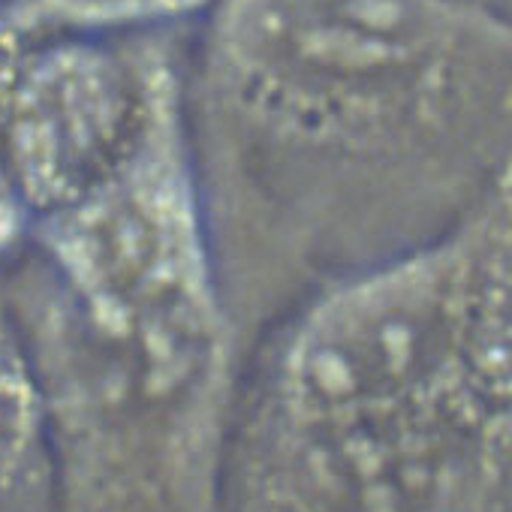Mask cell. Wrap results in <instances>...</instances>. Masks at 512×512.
I'll list each match as a JSON object with an SVG mask.
<instances>
[{"mask_svg": "<svg viewBox=\"0 0 512 512\" xmlns=\"http://www.w3.org/2000/svg\"><path fill=\"white\" fill-rule=\"evenodd\" d=\"M241 512H512V338L446 383L332 419H269Z\"/></svg>", "mask_w": 512, "mask_h": 512, "instance_id": "cell-2", "label": "cell"}, {"mask_svg": "<svg viewBox=\"0 0 512 512\" xmlns=\"http://www.w3.org/2000/svg\"><path fill=\"white\" fill-rule=\"evenodd\" d=\"M40 458V416L22 371L0 350V512H25Z\"/></svg>", "mask_w": 512, "mask_h": 512, "instance_id": "cell-4", "label": "cell"}, {"mask_svg": "<svg viewBox=\"0 0 512 512\" xmlns=\"http://www.w3.org/2000/svg\"><path fill=\"white\" fill-rule=\"evenodd\" d=\"M40 4L70 22H88V25H103V22H133V19H151L163 13H175L184 7H193L199 0H40Z\"/></svg>", "mask_w": 512, "mask_h": 512, "instance_id": "cell-5", "label": "cell"}, {"mask_svg": "<svg viewBox=\"0 0 512 512\" xmlns=\"http://www.w3.org/2000/svg\"><path fill=\"white\" fill-rule=\"evenodd\" d=\"M64 253L94 308L130 332L193 314L196 253L175 133L91 190L67 220Z\"/></svg>", "mask_w": 512, "mask_h": 512, "instance_id": "cell-3", "label": "cell"}, {"mask_svg": "<svg viewBox=\"0 0 512 512\" xmlns=\"http://www.w3.org/2000/svg\"><path fill=\"white\" fill-rule=\"evenodd\" d=\"M211 112L329 172L410 253L512 181V10L485 0H220Z\"/></svg>", "mask_w": 512, "mask_h": 512, "instance_id": "cell-1", "label": "cell"}, {"mask_svg": "<svg viewBox=\"0 0 512 512\" xmlns=\"http://www.w3.org/2000/svg\"><path fill=\"white\" fill-rule=\"evenodd\" d=\"M485 4H494V7H503V10H512V0H485Z\"/></svg>", "mask_w": 512, "mask_h": 512, "instance_id": "cell-6", "label": "cell"}]
</instances>
